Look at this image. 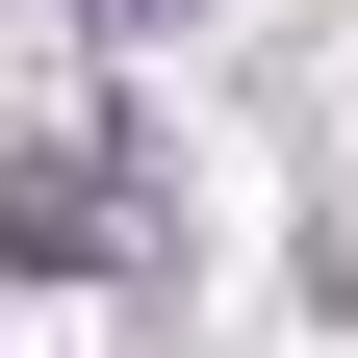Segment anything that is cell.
<instances>
[{"mask_svg":"<svg viewBox=\"0 0 358 358\" xmlns=\"http://www.w3.org/2000/svg\"><path fill=\"white\" fill-rule=\"evenodd\" d=\"M0 256H26V282H103V256H128L103 231V154H26V179H0Z\"/></svg>","mask_w":358,"mask_h":358,"instance_id":"6da1fadb","label":"cell"}]
</instances>
